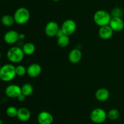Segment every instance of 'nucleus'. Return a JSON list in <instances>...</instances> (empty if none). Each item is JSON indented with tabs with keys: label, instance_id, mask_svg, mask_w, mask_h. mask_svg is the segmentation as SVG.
Returning a JSON list of instances; mask_svg holds the SVG:
<instances>
[{
	"label": "nucleus",
	"instance_id": "24",
	"mask_svg": "<svg viewBox=\"0 0 124 124\" xmlns=\"http://www.w3.org/2000/svg\"><path fill=\"white\" fill-rule=\"evenodd\" d=\"M18 113V109L13 106L8 107L6 109V114L9 117H16Z\"/></svg>",
	"mask_w": 124,
	"mask_h": 124
},
{
	"label": "nucleus",
	"instance_id": "27",
	"mask_svg": "<svg viewBox=\"0 0 124 124\" xmlns=\"http://www.w3.org/2000/svg\"><path fill=\"white\" fill-rule=\"evenodd\" d=\"M19 40H21V41H23V40H25V34H23V33H21V34H19Z\"/></svg>",
	"mask_w": 124,
	"mask_h": 124
},
{
	"label": "nucleus",
	"instance_id": "19",
	"mask_svg": "<svg viewBox=\"0 0 124 124\" xmlns=\"http://www.w3.org/2000/svg\"><path fill=\"white\" fill-rule=\"evenodd\" d=\"M33 86L31 84L27 83L21 86V92L25 97L31 96L33 92Z\"/></svg>",
	"mask_w": 124,
	"mask_h": 124
},
{
	"label": "nucleus",
	"instance_id": "17",
	"mask_svg": "<svg viewBox=\"0 0 124 124\" xmlns=\"http://www.w3.org/2000/svg\"><path fill=\"white\" fill-rule=\"evenodd\" d=\"M23 52L26 55H31L33 54L36 50V47L35 44L31 42H27L24 43L23 46L22 47Z\"/></svg>",
	"mask_w": 124,
	"mask_h": 124
},
{
	"label": "nucleus",
	"instance_id": "29",
	"mask_svg": "<svg viewBox=\"0 0 124 124\" xmlns=\"http://www.w3.org/2000/svg\"><path fill=\"white\" fill-rule=\"evenodd\" d=\"M53 1H54V2H58V1H59L60 0H52Z\"/></svg>",
	"mask_w": 124,
	"mask_h": 124
},
{
	"label": "nucleus",
	"instance_id": "25",
	"mask_svg": "<svg viewBox=\"0 0 124 124\" xmlns=\"http://www.w3.org/2000/svg\"><path fill=\"white\" fill-rule=\"evenodd\" d=\"M25 98H26V97H25L24 95H23V94H21L19 95V96L17 97V99H18V100L19 101V102H24V101H25Z\"/></svg>",
	"mask_w": 124,
	"mask_h": 124
},
{
	"label": "nucleus",
	"instance_id": "21",
	"mask_svg": "<svg viewBox=\"0 0 124 124\" xmlns=\"http://www.w3.org/2000/svg\"><path fill=\"white\" fill-rule=\"evenodd\" d=\"M120 116V112L118 109L116 108H113L109 110L107 113V118L110 120H116L119 119Z\"/></svg>",
	"mask_w": 124,
	"mask_h": 124
},
{
	"label": "nucleus",
	"instance_id": "31",
	"mask_svg": "<svg viewBox=\"0 0 124 124\" xmlns=\"http://www.w3.org/2000/svg\"><path fill=\"white\" fill-rule=\"evenodd\" d=\"M1 67H2V66H1V64H0V71H1Z\"/></svg>",
	"mask_w": 124,
	"mask_h": 124
},
{
	"label": "nucleus",
	"instance_id": "5",
	"mask_svg": "<svg viewBox=\"0 0 124 124\" xmlns=\"http://www.w3.org/2000/svg\"><path fill=\"white\" fill-rule=\"evenodd\" d=\"M90 118L94 124H102L107 119V113L102 108H96L92 111Z\"/></svg>",
	"mask_w": 124,
	"mask_h": 124
},
{
	"label": "nucleus",
	"instance_id": "23",
	"mask_svg": "<svg viewBox=\"0 0 124 124\" xmlns=\"http://www.w3.org/2000/svg\"><path fill=\"white\" fill-rule=\"evenodd\" d=\"M124 11L121 7H116L112 9L111 12V17H119V18H122L123 15Z\"/></svg>",
	"mask_w": 124,
	"mask_h": 124
},
{
	"label": "nucleus",
	"instance_id": "32",
	"mask_svg": "<svg viewBox=\"0 0 124 124\" xmlns=\"http://www.w3.org/2000/svg\"><path fill=\"white\" fill-rule=\"evenodd\" d=\"M4 1H7V0H4Z\"/></svg>",
	"mask_w": 124,
	"mask_h": 124
},
{
	"label": "nucleus",
	"instance_id": "10",
	"mask_svg": "<svg viewBox=\"0 0 124 124\" xmlns=\"http://www.w3.org/2000/svg\"><path fill=\"white\" fill-rule=\"evenodd\" d=\"M37 120L39 124H52L54 118L50 113L47 111H42L38 115Z\"/></svg>",
	"mask_w": 124,
	"mask_h": 124
},
{
	"label": "nucleus",
	"instance_id": "2",
	"mask_svg": "<svg viewBox=\"0 0 124 124\" xmlns=\"http://www.w3.org/2000/svg\"><path fill=\"white\" fill-rule=\"evenodd\" d=\"M111 15L105 10H98L94 13L93 20L94 23L99 27L108 26L111 19Z\"/></svg>",
	"mask_w": 124,
	"mask_h": 124
},
{
	"label": "nucleus",
	"instance_id": "18",
	"mask_svg": "<svg viewBox=\"0 0 124 124\" xmlns=\"http://www.w3.org/2000/svg\"><path fill=\"white\" fill-rule=\"evenodd\" d=\"M1 22L2 25L6 27H10L15 23L13 16L10 15H4L1 19Z\"/></svg>",
	"mask_w": 124,
	"mask_h": 124
},
{
	"label": "nucleus",
	"instance_id": "20",
	"mask_svg": "<svg viewBox=\"0 0 124 124\" xmlns=\"http://www.w3.org/2000/svg\"><path fill=\"white\" fill-rule=\"evenodd\" d=\"M70 41L69 36L66 35H63L62 36L57 38V44L61 48H65L67 46H69Z\"/></svg>",
	"mask_w": 124,
	"mask_h": 124
},
{
	"label": "nucleus",
	"instance_id": "6",
	"mask_svg": "<svg viewBox=\"0 0 124 124\" xmlns=\"http://www.w3.org/2000/svg\"><path fill=\"white\" fill-rule=\"evenodd\" d=\"M61 29L63 31L64 35L70 36L75 32L77 29V25L73 19H67L63 22Z\"/></svg>",
	"mask_w": 124,
	"mask_h": 124
},
{
	"label": "nucleus",
	"instance_id": "3",
	"mask_svg": "<svg viewBox=\"0 0 124 124\" xmlns=\"http://www.w3.org/2000/svg\"><path fill=\"white\" fill-rule=\"evenodd\" d=\"M24 53L21 47L13 46L8 49L7 52V59L12 63H18L22 62L24 58Z\"/></svg>",
	"mask_w": 124,
	"mask_h": 124
},
{
	"label": "nucleus",
	"instance_id": "26",
	"mask_svg": "<svg viewBox=\"0 0 124 124\" xmlns=\"http://www.w3.org/2000/svg\"><path fill=\"white\" fill-rule=\"evenodd\" d=\"M63 35H64V32H63L62 30V29H61V27H60V29H59V30H58V32H57L56 36L57 38H58L60 37V36H62Z\"/></svg>",
	"mask_w": 124,
	"mask_h": 124
},
{
	"label": "nucleus",
	"instance_id": "16",
	"mask_svg": "<svg viewBox=\"0 0 124 124\" xmlns=\"http://www.w3.org/2000/svg\"><path fill=\"white\" fill-rule=\"evenodd\" d=\"M95 97L99 102H105L110 97V92L107 89L101 88L96 91Z\"/></svg>",
	"mask_w": 124,
	"mask_h": 124
},
{
	"label": "nucleus",
	"instance_id": "12",
	"mask_svg": "<svg viewBox=\"0 0 124 124\" xmlns=\"http://www.w3.org/2000/svg\"><path fill=\"white\" fill-rule=\"evenodd\" d=\"M109 26L114 32H121L124 29V21L122 18L112 17Z\"/></svg>",
	"mask_w": 124,
	"mask_h": 124
},
{
	"label": "nucleus",
	"instance_id": "9",
	"mask_svg": "<svg viewBox=\"0 0 124 124\" xmlns=\"http://www.w3.org/2000/svg\"><path fill=\"white\" fill-rule=\"evenodd\" d=\"M19 33L16 30H8L4 35V40L8 44H14L19 40Z\"/></svg>",
	"mask_w": 124,
	"mask_h": 124
},
{
	"label": "nucleus",
	"instance_id": "11",
	"mask_svg": "<svg viewBox=\"0 0 124 124\" xmlns=\"http://www.w3.org/2000/svg\"><path fill=\"white\" fill-rule=\"evenodd\" d=\"M42 72V67L36 63L30 64L27 68V74L31 78H36Z\"/></svg>",
	"mask_w": 124,
	"mask_h": 124
},
{
	"label": "nucleus",
	"instance_id": "28",
	"mask_svg": "<svg viewBox=\"0 0 124 124\" xmlns=\"http://www.w3.org/2000/svg\"><path fill=\"white\" fill-rule=\"evenodd\" d=\"M0 124H4L3 121H2V119H0Z\"/></svg>",
	"mask_w": 124,
	"mask_h": 124
},
{
	"label": "nucleus",
	"instance_id": "15",
	"mask_svg": "<svg viewBox=\"0 0 124 124\" xmlns=\"http://www.w3.org/2000/svg\"><path fill=\"white\" fill-rule=\"evenodd\" d=\"M16 117L21 122H27L31 117V113L30 110L25 107H21L18 109Z\"/></svg>",
	"mask_w": 124,
	"mask_h": 124
},
{
	"label": "nucleus",
	"instance_id": "33",
	"mask_svg": "<svg viewBox=\"0 0 124 124\" xmlns=\"http://www.w3.org/2000/svg\"><path fill=\"white\" fill-rule=\"evenodd\" d=\"M0 81H1V79H0Z\"/></svg>",
	"mask_w": 124,
	"mask_h": 124
},
{
	"label": "nucleus",
	"instance_id": "7",
	"mask_svg": "<svg viewBox=\"0 0 124 124\" xmlns=\"http://www.w3.org/2000/svg\"><path fill=\"white\" fill-rule=\"evenodd\" d=\"M5 94L9 98H17L22 94L21 87L16 84H11L6 87Z\"/></svg>",
	"mask_w": 124,
	"mask_h": 124
},
{
	"label": "nucleus",
	"instance_id": "8",
	"mask_svg": "<svg viewBox=\"0 0 124 124\" xmlns=\"http://www.w3.org/2000/svg\"><path fill=\"white\" fill-rule=\"evenodd\" d=\"M60 29L58 23L54 21L48 22L45 27V34L48 37L56 36L57 32Z\"/></svg>",
	"mask_w": 124,
	"mask_h": 124
},
{
	"label": "nucleus",
	"instance_id": "4",
	"mask_svg": "<svg viewBox=\"0 0 124 124\" xmlns=\"http://www.w3.org/2000/svg\"><path fill=\"white\" fill-rule=\"evenodd\" d=\"M13 18L17 24L23 25L26 24L30 18V11L25 7H19L15 12Z\"/></svg>",
	"mask_w": 124,
	"mask_h": 124
},
{
	"label": "nucleus",
	"instance_id": "30",
	"mask_svg": "<svg viewBox=\"0 0 124 124\" xmlns=\"http://www.w3.org/2000/svg\"><path fill=\"white\" fill-rule=\"evenodd\" d=\"M1 52H0V60H1Z\"/></svg>",
	"mask_w": 124,
	"mask_h": 124
},
{
	"label": "nucleus",
	"instance_id": "14",
	"mask_svg": "<svg viewBox=\"0 0 124 124\" xmlns=\"http://www.w3.org/2000/svg\"><path fill=\"white\" fill-rule=\"evenodd\" d=\"M82 53L80 49L75 48L70 51L69 54V60L73 64L78 63L82 59Z\"/></svg>",
	"mask_w": 124,
	"mask_h": 124
},
{
	"label": "nucleus",
	"instance_id": "13",
	"mask_svg": "<svg viewBox=\"0 0 124 124\" xmlns=\"http://www.w3.org/2000/svg\"><path fill=\"white\" fill-rule=\"evenodd\" d=\"M114 31L109 25L100 27L98 31L99 37L104 40H107L111 38L113 35Z\"/></svg>",
	"mask_w": 124,
	"mask_h": 124
},
{
	"label": "nucleus",
	"instance_id": "1",
	"mask_svg": "<svg viewBox=\"0 0 124 124\" xmlns=\"http://www.w3.org/2000/svg\"><path fill=\"white\" fill-rule=\"evenodd\" d=\"M16 76L15 66L13 64L8 63L2 66L0 71V79L5 82L13 80Z\"/></svg>",
	"mask_w": 124,
	"mask_h": 124
},
{
	"label": "nucleus",
	"instance_id": "22",
	"mask_svg": "<svg viewBox=\"0 0 124 124\" xmlns=\"http://www.w3.org/2000/svg\"><path fill=\"white\" fill-rule=\"evenodd\" d=\"M15 69L16 74L18 76H24L27 74V68L22 64H19L17 66H15Z\"/></svg>",
	"mask_w": 124,
	"mask_h": 124
}]
</instances>
